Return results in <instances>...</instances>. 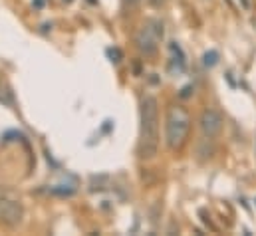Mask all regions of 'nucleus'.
I'll return each mask as SVG.
<instances>
[{"instance_id": "nucleus-1", "label": "nucleus", "mask_w": 256, "mask_h": 236, "mask_svg": "<svg viewBox=\"0 0 256 236\" xmlns=\"http://www.w3.org/2000/svg\"><path fill=\"white\" fill-rule=\"evenodd\" d=\"M159 101L153 95L143 97L141 101V131L137 153L141 159L151 161L159 153Z\"/></svg>"}, {"instance_id": "nucleus-2", "label": "nucleus", "mask_w": 256, "mask_h": 236, "mask_svg": "<svg viewBox=\"0 0 256 236\" xmlns=\"http://www.w3.org/2000/svg\"><path fill=\"white\" fill-rule=\"evenodd\" d=\"M191 131V115L183 105H173L167 111L165 121V141L171 151H179L185 145Z\"/></svg>"}, {"instance_id": "nucleus-3", "label": "nucleus", "mask_w": 256, "mask_h": 236, "mask_svg": "<svg viewBox=\"0 0 256 236\" xmlns=\"http://www.w3.org/2000/svg\"><path fill=\"white\" fill-rule=\"evenodd\" d=\"M24 218L22 199L12 190H0V224L6 228H18Z\"/></svg>"}, {"instance_id": "nucleus-4", "label": "nucleus", "mask_w": 256, "mask_h": 236, "mask_svg": "<svg viewBox=\"0 0 256 236\" xmlns=\"http://www.w3.org/2000/svg\"><path fill=\"white\" fill-rule=\"evenodd\" d=\"M163 24L159 20H149L147 24H143L137 34H135V46L141 54L145 56H153L157 52L159 40L163 38Z\"/></svg>"}, {"instance_id": "nucleus-5", "label": "nucleus", "mask_w": 256, "mask_h": 236, "mask_svg": "<svg viewBox=\"0 0 256 236\" xmlns=\"http://www.w3.org/2000/svg\"><path fill=\"white\" fill-rule=\"evenodd\" d=\"M199 125H201V131H203L205 137L214 139V137L221 135L223 125H225V119H223L221 111H216V109H212V107H207V109H203V113H201V117H199Z\"/></svg>"}, {"instance_id": "nucleus-6", "label": "nucleus", "mask_w": 256, "mask_h": 236, "mask_svg": "<svg viewBox=\"0 0 256 236\" xmlns=\"http://www.w3.org/2000/svg\"><path fill=\"white\" fill-rule=\"evenodd\" d=\"M216 62H218V54H216L214 50H210V52H207V54L203 56V64H205L207 68L216 66Z\"/></svg>"}, {"instance_id": "nucleus-7", "label": "nucleus", "mask_w": 256, "mask_h": 236, "mask_svg": "<svg viewBox=\"0 0 256 236\" xmlns=\"http://www.w3.org/2000/svg\"><path fill=\"white\" fill-rule=\"evenodd\" d=\"M123 2V10H129V12H133L139 4H141V0H121Z\"/></svg>"}, {"instance_id": "nucleus-8", "label": "nucleus", "mask_w": 256, "mask_h": 236, "mask_svg": "<svg viewBox=\"0 0 256 236\" xmlns=\"http://www.w3.org/2000/svg\"><path fill=\"white\" fill-rule=\"evenodd\" d=\"M149 2H151L153 6H161V4H163V0H149Z\"/></svg>"}, {"instance_id": "nucleus-9", "label": "nucleus", "mask_w": 256, "mask_h": 236, "mask_svg": "<svg viewBox=\"0 0 256 236\" xmlns=\"http://www.w3.org/2000/svg\"><path fill=\"white\" fill-rule=\"evenodd\" d=\"M242 2H244V8H248V0H242Z\"/></svg>"}, {"instance_id": "nucleus-10", "label": "nucleus", "mask_w": 256, "mask_h": 236, "mask_svg": "<svg viewBox=\"0 0 256 236\" xmlns=\"http://www.w3.org/2000/svg\"><path fill=\"white\" fill-rule=\"evenodd\" d=\"M64 2H71V0H64Z\"/></svg>"}]
</instances>
